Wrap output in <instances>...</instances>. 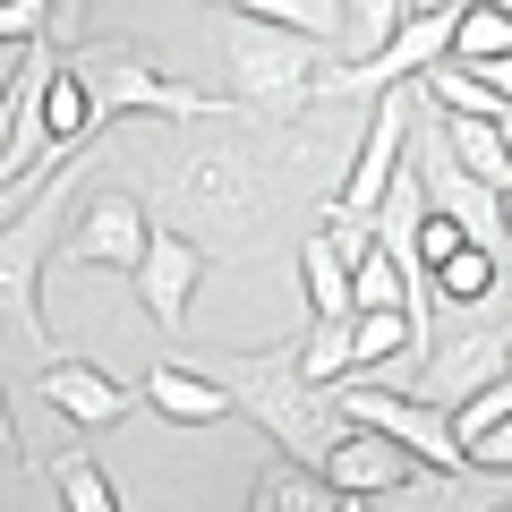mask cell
<instances>
[{"mask_svg":"<svg viewBox=\"0 0 512 512\" xmlns=\"http://www.w3.org/2000/svg\"><path fill=\"white\" fill-rule=\"evenodd\" d=\"M282 171H291V146L265 120L188 128L163 180V231H180L205 265L214 256H265V231L282 214Z\"/></svg>","mask_w":512,"mask_h":512,"instance_id":"cell-1","label":"cell"},{"mask_svg":"<svg viewBox=\"0 0 512 512\" xmlns=\"http://www.w3.org/2000/svg\"><path fill=\"white\" fill-rule=\"evenodd\" d=\"M188 367H197L231 410H248V419L282 444V461H299V470H316V461L350 436V427L333 419L325 393L299 384V342H274V350H197Z\"/></svg>","mask_w":512,"mask_h":512,"instance_id":"cell-2","label":"cell"},{"mask_svg":"<svg viewBox=\"0 0 512 512\" xmlns=\"http://www.w3.org/2000/svg\"><path fill=\"white\" fill-rule=\"evenodd\" d=\"M94 171H103V137H86L77 154H60V163L43 171L9 214H0V308H9V325H18V342L43 350V359H52V325H43V265H52V248H60V231H69V214H77V197H86Z\"/></svg>","mask_w":512,"mask_h":512,"instance_id":"cell-3","label":"cell"},{"mask_svg":"<svg viewBox=\"0 0 512 512\" xmlns=\"http://www.w3.org/2000/svg\"><path fill=\"white\" fill-rule=\"evenodd\" d=\"M60 69L77 77L94 128H111V120H180V128L239 120V103H222V94H205V86H188V77L154 69L146 52H60Z\"/></svg>","mask_w":512,"mask_h":512,"instance_id":"cell-4","label":"cell"},{"mask_svg":"<svg viewBox=\"0 0 512 512\" xmlns=\"http://www.w3.org/2000/svg\"><path fill=\"white\" fill-rule=\"evenodd\" d=\"M222 52H231V86H239V120H291V111L316 103V69H325V52H308V43L274 35V26L256 18H222Z\"/></svg>","mask_w":512,"mask_h":512,"instance_id":"cell-5","label":"cell"},{"mask_svg":"<svg viewBox=\"0 0 512 512\" xmlns=\"http://www.w3.org/2000/svg\"><path fill=\"white\" fill-rule=\"evenodd\" d=\"M146 239H154V214H146L137 188H86L52 256H60V265H77V274H137Z\"/></svg>","mask_w":512,"mask_h":512,"instance_id":"cell-6","label":"cell"},{"mask_svg":"<svg viewBox=\"0 0 512 512\" xmlns=\"http://www.w3.org/2000/svg\"><path fill=\"white\" fill-rule=\"evenodd\" d=\"M325 402H333V419H342V427H359V436H384L393 453H410V461H419V470H461L453 427H444L427 402H410V393H376V384H333Z\"/></svg>","mask_w":512,"mask_h":512,"instance_id":"cell-7","label":"cell"},{"mask_svg":"<svg viewBox=\"0 0 512 512\" xmlns=\"http://www.w3.org/2000/svg\"><path fill=\"white\" fill-rule=\"evenodd\" d=\"M197 282H205V256L188 248L180 231H163V222H154L146 256H137V308H146V325H154V333H180Z\"/></svg>","mask_w":512,"mask_h":512,"instance_id":"cell-8","label":"cell"},{"mask_svg":"<svg viewBox=\"0 0 512 512\" xmlns=\"http://www.w3.org/2000/svg\"><path fill=\"white\" fill-rule=\"evenodd\" d=\"M43 402H52L77 436H103V427H120L128 410H137V384H120L94 359H52L43 367Z\"/></svg>","mask_w":512,"mask_h":512,"instance_id":"cell-9","label":"cell"},{"mask_svg":"<svg viewBox=\"0 0 512 512\" xmlns=\"http://www.w3.org/2000/svg\"><path fill=\"white\" fill-rule=\"evenodd\" d=\"M316 478H325V487L342 495V504H384L393 487H410V478H419V461H410V453H393L384 436H359V427H350V436L333 444L325 461H316Z\"/></svg>","mask_w":512,"mask_h":512,"instance_id":"cell-10","label":"cell"},{"mask_svg":"<svg viewBox=\"0 0 512 512\" xmlns=\"http://www.w3.org/2000/svg\"><path fill=\"white\" fill-rule=\"evenodd\" d=\"M367 512H512V478L487 470H419L410 487H393Z\"/></svg>","mask_w":512,"mask_h":512,"instance_id":"cell-11","label":"cell"},{"mask_svg":"<svg viewBox=\"0 0 512 512\" xmlns=\"http://www.w3.org/2000/svg\"><path fill=\"white\" fill-rule=\"evenodd\" d=\"M504 265H512V256H487V248H470V239H461L453 256H436V265H427V299H444V316H487ZM444 316H436V325H444ZM436 325H427V333H436Z\"/></svg>","mask_w":512,"mask_h":512,"instance_id":"cell-12","label":"cell"},{"mask_svg":"<svg viewBox=\"0 0 512 512\" xmlns=\"http://www.w3.org/2000/svg\"><path fill=\"white\" fill-rule=\"evenodd\" d=\"M137 402L163 410L171 427H214V419H231V402H222V393H214V384H205L188 359H154L146 384H137Z\"/></svg>","mask_w":512,"mask_h":512,"instance_id":"cell-13","label":"cell"},{"mask_svg":"<svg viewBox=\"0 0 512 512\" xmlns=\"http://www.w3.org/2000/svg\"><path fill=\"white\" fill-rule=\"evenodd\" d=\"M487 60H512V18H504V0H461L444 69H487Z\"/></svg>","mask_w":512,"mask_h":512,"instance_id":"cell-14","label":"cell"},{"mask_svg":"<svg viewBox=\"0 0 512 512\" xmlns=\"http://www.w3.org/2000/svg\"><path fill=\"white\" fill-rule=\"evenodd\" d=\"M248 512H350V504H342V495H333L316 470H299V461H274V470L248 487Z\"/></svg>","mask_w":512,"mask_h":512,"instance_id":"cell-15","label":"cell"},{"mask_svg":"<svg viewBox=\"0 0 512 512\" xmlns=\"http://www.w3.org/2000/svg\"><path fill=\"white\" fill-rule=\"evenodd\" d=\"M299 291H308V316H350V256L333 248L325 231H316L308 256H299Z\"/></svg>","mask_w":512,"mask_h":512,"instance_id":"cell-16","label":"cell"},{"mask_svg":"<svg viewBox=\"0 0 512 512\" xmlns=\"http://www.w3.org/2000/svg\"><path fill=\"white\" fill-rule=\"evenodd\" d=\"M342 376H350V316H308V333H299V384L333 393Z\"/></svg>","mask_w":512,"mask_h":512,"instance_id":"cell-17","label":"cell"},{"mask_svg":"<svg viewBox=\"0 0 512 512\" xmlns=\"http://www.w3.org/2000/svg\"><path fill=\"white\" fill-rule=\"evenodd\" d=\"M86 137H103V128H94V111H86V94H77V77L52 69V86H43V146H52V154H77Z\"/></svg>","mask_w":512,"mask_h":512,"instance_id":"cell-18","label":"cell"},{"mask_svg":"<svg viewBox=\"0 0 512 512\" xmlns=\"http://www.w3.org/2000/svg\"><path fill=\"white\" fill-rule=\"evenodd\" d=\"M52 487H60V512H120V487L103 478V461H94L86 444H69V453L52 461Z\"/></svg>","mask_w":512,"mask_h":512,"instance_id":"cell-19","label":"cell"},{"mask_svg":"<svg viewBox=\"0 0 512 512\" xmlns=\"http://www.w3.org/2000/svg\"><path fill=\"white\" fill-rule=\"evenodd\" d=\"M504 419H512V376H495L478 402H461L453 419H444V427H453V453H470V444L487 436V427H504Z\"/></svg>","mask_w":512,"mask_h":512,"instance_id":"cell-20","label":"cell"},{"mask_svg":"<svg viewBox=\"0 0 512 512\" xmlns=\"http://www.w3.org/2000/svg\"><path fill=\"white\" fill-rule=\"evenodd\" d=\"M43 35H52L43 0H0V43H43Z\"/></svg>","mask_w":512,"mask_h":512,"instance_id":"cell-21","label":"cell"},{"mask_svg":"<svg viewBox=\"0 0 512 512\" xmlns=\"http://www.w3.org/2000/svg\"><path fill=\"white\" fill-rule=\"evenodd\" d=\"M461 470H487V478H512V419L504 427H487V436L461 453Z\"/></svg>","mask_w":512,"mask_h":512,"instance_id":"cell-22","label":"cell"},{"mask_svg":"<svg viewBox=\"0 0 512 512\" xmlns=\"http://www.w3.org/2000/svg\"><path fill=\"white\" fill-rule=\"evenodd\" d=\"M461 77H478V86L495 94V111L512 120V60H487V69H461Z\"/></svg>","mask_w":512,"mask_h":512,"instance_id":"cell-23","label":"cell"},{"mask_svg":"<svg viewBox=\"0 0 512 512\" xmlns=\"http://www.w3.org/2000/svg\"><path fill=\"white\" fill-rule=\"evenodd\" d=\"M18 478V419H9V393H0V487Z\"/></svg>","mask_w":512,"mask_h":512,"instance_id":"cell-24","label":"cell"},{"mask_svg":"<svg viewBox=\"0 0 512 512\" xmlns=\"http://www.w3.org/2000/svg\"><path fill=\"white\" fill-rule=\"evenodd\" d=\"M487 308H495V325L512 333V265H504V282H495V299H487Z\"/></svg>","mask_w":512,"mask_h":512,"instance_id":"cell-25","label":"cell"},{"mask_svg":"<svg viewBox=\"0 0 512 512\" xmlns=\"http://www.w3.org/2000/svg\"><path fill=\"white\" fill-rule=\"evenodd\" d=\"M504 248H512V188H504Z\"/></svg>","mask_w":512,"mask_h":512,"instance_id":"cell-26","label":"cell"},{"mask_svg":"<svg viewBox=\"0 0 512 512\" xmlns=\"http://www.w3.org/2000/svg\"><path fill=\"white\" fill-rule=\"evenodd\" d=\"M0 86H9V77H0Z\"/></svg>","mask_w":512,"mask_h":512,"instance_id":"cell-27","label":"cell"}]
</instances>
